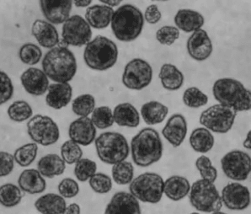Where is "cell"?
Instances as JSON below:
<instances>
[{"label":"cell","mask_w":251,"mask_h":214,"mask_svg":"<svg viewBox=\"0 0 251 214\" xmlns=\"http://www.w3.org/2000/svg\"><path fill=\"white\" fill-rule=\"evenodd\" d=\"M187 122L181 114H174L169 118L162 134L171 145L177 148L182 144L187 134Z\"/></svg>","instance_id":"ffe728a7"},{"label":"cell","mask_w":251,"mask_h":214,"mask_svg":"<svg viewBox=\"0 0 251 214\" xmlns=\"http://www.w3.org/2000/svg\"><path fill=\"white\" fill-rule=\"evenodd\" d=\"M73 3H75V6L79 7V8H85L92 3L91 0H76L74 1Z\"/></svg>","instance_id":"816d5d0a"},{"label":"cell","mask_w":251,"mask_h":214,"mask_svg":"<svg viewBox=\"0 0 251 214\" xmlns=\"http://www.w3.org/2000/svg\"><path fill=\"white\" fill-rule=\"evenodd\" d=\"M69 136L78 145L89 146L96 140V128L89 116L79 117L69 125Z\"/></svg>","instance_id":"e0dca14e"},{"label":"cell","mask_w":251,"mask_h":214,"mask_svg":"<svg viewBox=\"0 0 251 214\" xmlns=\"http://www.w3.org/2000/svg\"><path fill=\"white\" fill-rule=\"evenodd\" d=\"M179 37V30L176 27L165 26L157 30L156 39L162 45L171 46Z\"/></svg>","instance_id":"f6af8a7d"},{"label":"cell","mask_w":251,"mask_h":214,"mask_svg":"<svg viewBox=\"0 0 251 214\" xmlns=\"http://www.w3.org/2000/svg\"><path fill=\"white\" fill-rule=\"evenodd\" d=\"M62 37L67 46L82 47L91 41V27L80 15H73L63 24Z\"/></svg>","instance_id":"4fadbf2b"},{"label":"cell","mask_w":251,"mask_h":214,"mask_svg":"<svg viewBox=\"0 0 251 214\" xmlns=\"http://www.w3.org/2000/svg\"><path fill=\"white\" fill-rule=\"evenodd\" d=\"M19 187L30 195L42 193L47 188V182L41 173L35 169H28L21 172L18 179Z\"/></svg>","instance_id":"cb8c5ba5"},{"label":"cell","mask_w":251,"mask_h":214,"mask_svg":"<svg viewBox=\"0 0 251 214\" xmlns=\"http://www.w3.org/2000/svg\"><path fill=\"white\" fill-rule=\"evenodd\" d=\"M104 214H141L140 204L130 192L119 191L111 197Z\"/></svg>","instance_id":"ac0fdd59"},{"label":"cell","mask_w":251,"mask_h":214,"mask_svg":"<svg viewBox=\"0 0 251 214\" xmlns=\"http://www.w3.org/2000/svg\"><path fill=\"white\" fill-rule=\"evenodd\" d=\"M140 113L146 124L157 125L165 121L169 113V108L159 101H149L142 106Z\"/></svg>","instance_id":"f546056e"},{"label":"cell","mask_w":251,"mask_h":214,"mask_svg":"<svg viewBox=\"0 0 251 214\" xmlns=\"http://www.w3.org/2000/svg\"><path fill=\"white\" fill-rule=\"evenodd\" d=\"M73 97L72 86L69 83H54L48 87L46 103L55 110H60L70 103Z\"/></svg>","instance_id":"7402d4cb"},{"label":"cell","mask_w":251,"mask_h":214,"mask_svg":"<svg viewBox=\"0 0 251 214\" xmlns=\"http://www.w3.org/2000/svg\"><path fill=\"white\" fill-rule=\"evenodd\" d=\"M204 23L203 15L192 9H179L175 16V24L179 30L184 32H194L200 30Z\"/></svg>","instance_id":"d4e9b609"},{"label":"cell","mask_w":251,"mask_h":214,"mask_svg":"<svg viewBox=\"0 0 251 214\" xmlns=\"http://www.w3.org/2000/svg\"><path fill=\"white\" fill-rule=\"evenodd\" d=\"M96 153L100 161L106 164H114L125 161L128 157L130 148L123 134L116 132H105L95 140Z\"/></svg>","instance_id":"8992f818"},{"label":"cell","mask_w":251,"mask_h":214,"mask_svg":"<svg viewBox=\"0 0 251 214\" xmlns=\"http://www.w3.org/2000/svg\"><path fill=\"white\" fill-rule=\"evenodd\" d=\"M144 25L143 13L138 7L126 3L114 12L111 30L120 42H131L140 36Z\"/></svg>","instance_id":"277c9868"},{"label":"cell","mask_w":251,"mask_h":214,"mask_svg":"<svg viewBox=\"0 0 251 214\" xmlns=\"http://www.w3.org/2000/svg\"><path fill=\"white\" fill-rule=\"evenodd\" d=\"M96 109V99L92 95H81L73 101V112L79 117H87Z\"/></svg>","instance_id":"e575fe53"},{"label":"cell","mask_w":251,"mask_h":214,"mask_svg":"<svg viewBox=\"0 0 251 214\" xmlns=\"http://www.w3.org/2000/svg\"><path fill=\"white\" fill-rule=\"evenodd\" d=\"M40 7L42 14L49 23L52 25L64 24L72 10L71 0H42Z\"/></svg>","instance_id":"9a60e30c"},{"label":"cell","mask_w":251,"mask_h":214,"mask_svg":"<svg viewBox=\"0 0 251 214\" xmlns=\"http://www.w3.org/2000/svg\"><path fill=\"white\" fill-rule=\"evenodd\" d=\"M103 4H105V5H107L109 7H116L118 6L121 4V3L123 2L122 0H112V1H109V0H101L100 1Z\"/></svg>","instance_id":"f5cc1de1"},{"label":"cell","mask_w":251,"mask_h":214,"mask_svg":"<svg viewBox=\"0 0 251 214\" xmlns=\"http://www.w3.org/2000/svg\"><path fill=\"white\" fill-rule=\"evenodd\" d=\"M14 86L12 80L6 73L0 70V106L5 104L12 98Z\"/></svg>","instance_id":"bcb514c9"},{"label":"cell","mask_w":251,"mask_h":214,"mask_svg":"<svg viewBox=\"0 0 251 214\" xmlns=\"http://www.w3.org/2000/svg\"><path fill=\"white\" fill-rule=\"evenodd\" d=\"M97 164L90 159H81L75 167V176L81 182L89 181L96 173Z\"/></svg>","instance_id":"b9f144b4"},{"label":"cell","mask_w":251,"mask_h":214,"mask_svg":"<svg viewBox=\"0 0 251 214\" xmlns=\"http://www.w3.org/2000/svg\"><path fill=\"white\" fill-rule=\"evenodd\" d=\"M34 206L41 214H62L67 203L65 198L58 194L48 193L40 196Z\"/></svg>","instance_id":"f1b7e54d"},{"label":"cell","mask_w":251,"mask_h":214,"mask_svg":"<svg viewBox=\"0 0 251 214\" xmlns=\"http://www.w3.org/2000/svg\"><path fill=\"white\" fill-rule=\"evenodd\" d=\"M7 113L14 122H23L31 118L33 110L26 101H17L9 106Z\"/></svg>","instance_id":"8d00e7d4"},{"label":"cell","mask_w":251,"mask_h":214,"mask_svg":"<svg viewBox=\"0 0 251 214\" xmlns=\"http://www.w3.org/2000/svg\"><path fill=\"white\" fill-rule=\"evenodd\" d=\"M23 195L21 188L7 183L0 187V204L4 208H15L21 203Z\"/></svg>","instance_id":"d6a6232c"},{"label":"cell","mask_w":251,"mask_h":214,"mask_svg":"<svg viewBox=\"0 0 251 214\" xmlns=\"http://www.w3.org/2000/svg\"><path fill=\"white\" fill-rule=\"evenodd\" d=\"M21 81L28 94L41 96L48 91L49 80L45 73L36 68H30L21 75Z\"/></svg>","instance_id":"d6986e66"},{"label":"cell","mask_w":251,"mask_h":214,"mask_svg":"<svg viewBox=\"0 0 251 214\" xmlns=\"http://www.w3.org/2000/svg\"><path fill=\"white\" fill-rule=\"evenodd\" d=\"M196 167L200 173L201 177L203 180L214 183L218 178V170L212 165L209 158L201 155L196 160Z\"/></svg>","instance_id":"7bdbcfd3"},{"label":"cell","mask_w":251,"mask_h":214,"mask_svg":"<svg viewBox=\"0 0 251 214\" xmlns=\"http://www.w3.org/2000/svg\"><path fill=\"white\" fill-rule=\"evenodd\" d=\"M190 145L194 151L206 154L212 150L215 140L212 133L205 128H196L190 136Z\"/></svg>","instance_id":"1f68e13d"},{"label":"cell","mask_w":251,"mask_h":214,"mask_svg":"<svg viewBox=\"0 0 251 214\" xmlns=\"http://www.w3.org/2000/svg\"><path fill=\"white\" fill-rule=\"evenodd\" d=\"M162 86L167 90L176 91L180 89L184 83V75L177 69L176 66L171 63L163 64L159 74Z\"/></svg>","instance_id":"4dcf8cb0"},{"label":"cell","mask_w":251,"mask_h":214,"mask_svg":"<svg viewBox=\"0 0 251 214\" xmlns=\"http://www.w3.org/2000/svg\"><path fill=\"white\" fill-rule=\"evenodd\" d=\"M15 168L14 155L8 152H0V178L9 176Z\"/></svg>","instance_id":"c3c4849f"},{"label":"cell","mask_w":251,"mask_h":214,"mask_svg":"<svg viewBox=\"0 0 251 214\" xmlns=\"http://www.w3.org/2000/svg\"><path fill=\"white\" fill-rule=\"evenodd\" d=\"M165 181L156 173L147 172L137 176L129 185V190L138 201L156 204L164 195Z\"/></svg>","instance_id":"ba28073f"},{"label":"cell","mask_w":251,"mask_h":214,"mask_svg":"<svg viewBox=\"0 0 251 214\" xmlns=\"http://www.w3.org/2000/svg\"><path fill=\"white\" fill-rule=\"evenodd\" d=\"M117 58V44L105 36H96L84 48V63L93 70H108L116 64Z\"/></svg>","instance_id":"5b68a950"},{"label":"cell","mask_w":251,"mask_h":214,"mask_svg":"<svg viewBox=\"0 0 251 214\" xmlns=\"http://www.w3.org/2000/svg\"><path fill=\"white\" fill-rule=\"evenodd\" d=\"M90 187L98 194H106L112 189V180L104 173H96L89 180Z\"/></svg>","instance_id":"ee69618b"},{"label":"cell","mask_w":251,"mask_h":214,"mask_svg":"<svg viewBox=\"0 0 251 214\" xmlns=\"http://www.w3.org/2000/svg\"><path fill=\"white\" fill-rule=\"evenodd\" d=\"M152 80V67L142 58L131 60L123 71V83L129 89L142 90L150 85Z\"/></svg>","instance_id":"8fae6325"},{"label":"cell","mask_w":251,"mask_h":214,"mask_svg":"<svg viewBox=\"0 0 251 214\" xmlns=\"http://www.w3.org/2000/svg\"><path fill=\"white\" fill-rule=\"evenodd\" d=\"M183 102L190 108H200L208 102V96L197 87H191L185 89L183 94Z\"/></svg>","instance_id":"ab89813d"},{"label":"cell","mask_w":251,"mask_h":214,"mask_svg":"<svg viewBox=\"0 0 251 214\" xmlns=\"http://www.w3.org/2000/svg\"><path fill=\"white\" fill-rule=\"evenodd\" d=\"M212 94L218 104L228 107L235 112L251 110V91L237 80L219 79L212 86Z\"/></svg>","instance_id":"3957f363"},{"label":"cell","mask_w":251,"mask_h":214,"mask_svg":"<svg viewBox=\"0 0 251 214\" xmlns=\"http://www.w3.org/2000/svg\"><path fill=\"white\" fill-rule=\"evenodd\" d=\"M113 8L105 4H94L88 7L85 12V21L90 27L97 30L107 28L113 17Z\"/></svg>","instance_id":"603a6c76"},{"label":"cell","mask_w":251,"mask_h":214,"mask_svg":"<svg viewBox=\"0 0 251 214\" xmlns=\"http://www.w3.org/2000/svg\"><path fill=\"white\" fill-rule=\"evenodd\" d=\"M243 145H244L245 149L251 150V131L248 132L247 136H246V138H245V141H244V143H243Z\"/></svg>","instance_id":"db71d44e"},{"label":"cell","mask_w":251,"mask_h":214,"mask_svg":"<svg viewBox=\"0 0 251 214\" xmlns=\"http://www.w3.org/2000/svg\"><path fill=\"white\" fill-rule=\"evenodd\" d=\"M114 121L120 127L137 128L140 124V115L131 103H121L113 110Z\"/></svg>","instance_id":"83f0119b"},{"label":"cell","mask_w":251,"mask_h":214,"mask_svg":"<svg viewBox=\"0 0 251 214\" xmlns=\"http://www.w3.org/2000/svg\"><path fill=\"white\" fill-rule=\"evenodd\" d=\"M31 32L42 48L51 50L59 44V35L57 29L48 21L36 20L32 25Z\"/></svg>","instance_id":"44dd1931"},{"label":"cell","mask_w":251,"mask_h":214,"mask_svg":"<svg viewBox=\"0 0 251 214\" xmlns=\"http://www.w3.org/2000/svg\"><path fill=\"white\" fill-rule=\"evenodd\" d=\"M221 166L227 178L244 182L251 173V157L241 150H232L222 158Z\"/></svg>","instance_id":"7c38bea8"},{"label":"cell","mask_w":251,"mask_h":214,"mask_svg":"<svg viewBox=\"0 0 251 214\" xmlns=\"http://www.w3.org/2000/svg\"><path fill=\"white\" fill-rule=\"evenodd\" d=\"M60 196L63 198H74L79 192L78 182L72 178H64L60 182L57 187Z\"/></svg>","instance_id":"7dc6e473"},{"label":"cell","mask_w":251,"mask_h":214,"mask_svg":"<svg viewBox=\"0 0 251 214\" xmlns=\"http://www.w3.org/2000/svg\"><path fill=\"white\" fill-rule=\"evenodd\" d=\"M27 133L36 144L52 145L60 137L59 128L50 116L36 115L27 123Z\"/></svg>","instance_id":"30bf717a"},{"label":"cell","mask_w":251,"mask_h":214,"mask_svg":"<svg viewBox=\"0 0 251 214\" xmlns=\"http://www.w3.org/2000/svg\"><path fill=\"white\" fill-rule=\"evenodd\" d=\"M144 17L149 24L155 25L161 20L162 14L157 4H151L145 10Z\"/></svg>","instance_id":"681fc988"},{"label":"cell","mask_w":251,"mask_h":214,"mask_svg":"<svg viewBox=\"0 0 251 214\" xmlns=\"http://www.w3.org/2000/svg\"><path fill=\"white\" fill-rule=\"evenodd\" d=\"M223 204L232 211H243L251 205V192L248 187L239 182L226 185L222 190Z\"/></svg>","instance_id":"5bb4252c"},{"label":"cell","mask_w":251,"mask_h":214,"mask_svg":"<svg viewBox=\"0 0 251 214\" xmlns=\"http://www.w3.org/2000/svg\"><path fill=\"white\" fill-rule=\"evenodd\" d=\"M19 57L25 64L36 65L42 59V49L33 43H25L20 49Z\"/></svg>","instance_id":"60d3db41"},{"label":"cell","mask_w":251,"mask_h":214,"mask_svg":"<svg viewBox=\"0 0 251 214\" xmlns=\"http://www.w3.org/2000/svg\"><path fill=\"white\" fill-rule=\"evenodd\" d=\"M61 157L68 164H75L83 157V150L80 145L72 140H68L61 146Z\"/></svg>","instance_id":"f35d334b"},{"label":"cell","mask_w":251,"mask_h":214,"mask_svg":"<svg viewBox=\"0 0 251 214\" xmlns=\"http://www.w3.org/2000/svg\"><path fill=\"white\" fill-rule=\"evenodd\" d=\"M189 55L196 61H205L212 55L213 47L208 34L203 29L196 30L186 43Z\"/></svg>","instance_id":"2e32d148"},{"label":"cell","mask_w":251,"mask_h":214,"mask_svg":"<svg viewBox=\"0 0 251 214\" xmlns=\"http://www.w3.org/2000/svg\"><path fill=\"white\" fill-rule=\"evenodd\" d=\"M188 180L180 176H173L165 181L164 194L173 202H179L187 196L191 190Z\"/></svg>","instance_id":"484cf974"},{"label":"cell","mask_w":251,"mask_h":214,"mask_svg":"<svg viewBox=\"0 0 251 214\" xmlns=\"http://www.w3.org/2000/svg\"><path fill=\"white\" fill-rule=\"evenodd\" d=\"M189 200L198 211L212 214L220 211L223 207L221 195L215 185L203 179L198 180L191 187Z\"/></svg>","instance_id":"52a82bcc"},{"label":"cell","mask_w":251,"mask_h":214,"mask_svg":"<svg viewBox=\"0 0 251 214\" xmlns=\"http://www.w3.org/2000/svg\"><path fill=\"white\" fill-rule=\"evenodd\" d=\"M42 71L56 83H69L77 72V61L71 51L56 47L48 51L42 59Z\"/></svg>","instance_id":"6da1fadb"},{"label":"cell","mask_w":251,"mask_h":214,"mask_svg":"<svg viewBox=\"0 0 251 214\" xmlns=\"http://www.w3.org/2000/svg\"><path fill=\"white\" fill-rule=\"evenodd\" d=\"M65 170L66 163L56 154H48L41 158L37 163V170L46 178L52 179L61 176Z\"/></svg>","instance_id":"4316f807"},{"label":"cell","mask_w":251,"mask_h":214,"mask_svg":"<svg viewBox=\"0 0 251 214\" xmlns=\"http://www.w3.org/2000/svg\"><path fill=\"white\" fill-rule=\"evenodd\" d=\"M80 206L77 203H71L69 206H67L65 210L62 214H80Z\"/></svg>","instance_id":"f907efd6"},{"label":"cell","mask_w":251,"mask_h":214,"mask_svg":"<svg viewBox=\"0 0 251 214\" xmlns=\"http://www.w3.org/2000/svg\"></svg>","instance_id":"6f0895ef"},{"label":"cell","mask_w":251,"mask_h":214,"mask_svg":"<svg viewBox=\"0 0 251 214\" xmlns=\"http://www.w3.org/2000/svg\"><path fill=\"white\" fill-rule=\"evenodd\" d=\"M111 175L114 182L120 186L130 185L134 179V167L132 163L123 161L114 164L111 168Z\"/></svg>","instance_id":"836d02e7"},{"label":"cell","mask_w":251,"mask_h":214,"mask_svg":"<svg viewBox=\"0 0 251 214\" xmlns=\"http://www.w3.org/2000/svg\"><path fill=\"white\" fill-rule=\"evenodd\" d=\"M237 112L221 104L213 105L203 110L200 116L201 125L215 134H225L231 130Z\"/></svg>","instance_id":"9c48e42d"},{"label":"cell","mask_w":251,"mask_h":214,"mask_svg":"<svg viewBox=\"0 0 251 214\" xmlns=\"http://www.w3.org/2000/svg\"><path fill=\"white\" fill-rule=\"evenodd\" d=\"M38 144L36 143H26L15 150L14 159L20 166H30L36 160Z\"/></svg>","instance_id":"d590c367"},{"label":"cell","mask_w":251,"mask_h":214,"mask_svg":"<svg viewBox=\"0 0 251 214\" xmlns=\"http://www.w3.org/2000/svg\"><path fill=\"white\" fill-rule=\"evenodd\" d=\"M91 120L96 128L104 130L111 128L115 123L113 111L109 107H99L92 112Z\"/></svg>","instance_id":"74e56055"},{"label":"cell","mask_w":251,"mask_h":214,"mask_svg":"<svg viewBox=\"0 0 251 214\" xmlns=\"http://www.w3.org/2000/svg\"><path fill=\"white\" fill-rule=\"evenodd\" d=\"M212 214H225V213H224V212L218 211V212H214V213H212Z\"/></svg>","instance_id":"11a10c76"},{"label":"cell","mask_w":251,"mask_h":214,"mask_svg":"<svg viewBox=\"0 0 251 214\" xmlns=\"http://www.w3.org/2000/svg\"><path fill=\"white\" fill-rule=\"evenodd\" d=\"M200 214L199 213H197V212H195V213H192V214Z\"/></svg>","instance_id":"9f6ffc18"},{"label":"cell","mask_w":251,"mask_h":214,"mask_svg":"<svg viewBox=\"0 0 251 214\" xmlns=\"http://www.w3.org/2000/svg\"><path fill=\"white\" fill-rule=\"evenodd\" d=\"M132 161L139 167H148L155 164L163 155V143L155 129H142L131 142Z\"/></svg>","instance_id":"7a4b0ae2"}]
</instances>
